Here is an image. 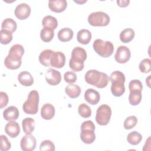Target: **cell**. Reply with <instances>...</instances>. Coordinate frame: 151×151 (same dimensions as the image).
Instances as JSON below:
<instances>
[{"label":"cell","instance_id":"6da1fadb","mask_svg":"<svg viewBox=\"0 0 151 151\" xmlns=\"http://www.w3.org/2000/svg\"><path fill=\"white\" fill-rule=\"evenodd\" d=\"M84 78L88 84L99 88L106 87L109 81V78L106 73L96 70H88L86 73Z\"/></svg>","mask_w":151,"mask_h":151},{"label":"cell","instance_id":"7a4b0ae2","mask_svg":"<svg viewBox=\"0 0 151 151\" xmlns=\"http://www.w3.org/2000/svg\"><path fill=\"white\" fill-rule=\"evenodd\" d=\"M86 58V50L80 47H75L72 50L71 57L69 61L70 68L76 72L81 71L84 68V62Z\"/></svg>","mask_w":151,"mask_h":151},{"label":"cell","instance_id":"3957f363","mask_svg":"<svg viewBox=\"0 0 151 151\" xmlns=\"http://www.w3.org/2000/svg\"><path fill=\"white\" fill-rule=\"evenodd\" d=\"M39 94L36 90H32L28 95L27 100L22 105V109L26 114H35L38 110Z\"/></svg>","mask_w":151,"mask_h":151},{"label":"cell","instance_id":"277c9868","mask_svg":"<svg viewBox=\"0 0 151 151\" xmlns=\"http://www.w3.org/2000/svg\"><path fill=\"white\" fill-rule=\"evenodd\" d=\"M93 47L94 50L102 57L107 58L112 55L114 51V46L112 42L109 41H103L101 39L96 40Z\"/></svg>","mask_w":151,"mask_h":151},{"label":"cell","instance_id":"5b68a950","mask_svg":"<svg viewBox=\"0 0 151 151\" xmlns=\"http://www.w3.org/2000/svg\"><path fill=\"white\" fill-rule=\"evenodd\" d=\"M110 17L105 12L97 11L92 12L88 17V22L93 27H104L110 22Z\"/></svg>","mask_w":151,"mask_h":151},{"label":"cell","instance_id":"8992f818","mask_svg":"<svg viewBox=\"0 0 151 151\" xmlns=\"http://www.w3.org/2000/svg\"><path fill=\"white\" fill-rule=\"evenodd\" d=\"M111 115V109L110 107L107 104H102L97 110L96 121L99 125H107L110 122Z\"/></svg>","mask_w":151,"mask_h":151},{"label":"cell","instance_id":"52a82bcc","mask_svg":"<svg viewBox=\"0 0 151 151\" xmlns=\"http://www.w3.org/2000/svg\"><path fill=\"white\" fill-rule=\"evenodd\" d=\"M131 53L129 48L124 45L119 46L114 55L115 60L120 64L127 63L130 58Z\"/></svg>","mask_w":151,"mask_h":151},{"label":"cell","instance_id":"ba28073f","mask_svg":"<svg viewBox=\"0 0 151 151\" xmlns=\"http://www.w3.org/2000/svg\"><path fill=\"white\" fill-rule=\"evenodd\" d=\"M21 58L22 57L9 52L4 60L5 66L10 70H16L21 65Z\"/></svg>","mask_w":151,"mask_h":151},{"label":"cell","instance_id":"9c48e42d","mask_svg":"<svg viewBox=\"0 0 151 151\" xmlns=\"http://www.w3.org/2000/svg\"><path fill=\"white\" fill-rule=\"evenodd\" d=\"M36 139L31 134H26L23 136L21 140L20 146L21 148L24 151H32L34 150L36 147Z\"/></svg>","mask_w":151,"mask_h":151},{"label":"cell","instance_id":"30bf717a","mask_svg":"<svg viewBox=\"0 0 151 151\" xmlns=\"http://www.w3.org/2000/svg\"><path fill=\"white\" fill-rule=\"evenodd\" d=\"M65 63V57L64 53L60 51H53L50 59V65L60 68L64 67Z\"/></svg>","mask_w":151,"mask_h":151},{"label":"cell","instance_id":"8fae6325","mask_svg":"<svg viewBox=\"0 0 151 151\" xmlns=\"http://www.w3.org/2000/svg\"><path fill=\"white\" fill-rule=\"evenodd\" d=\"M45 80L50 85L56 86L61 80L60 73L53 68H49L45 73Z\"/></svg>","mask_w":151,"mask_h":151},{"label":"cell","instance_id":"7c38bea8","mask_svg":"<svg viewBox=\"0 0 151 151\" xmlns=\"http://www.w3.org/2000/svg\"><path fill=\"white\" fill-rule=\"evenodd\" d=\"M31 14L30 6L25 3H21L18 5L14 11L15 17L21 20L27 19Z\"/></svg>","mask_w":151,"mask_h":151},{"label":"cell","instance_id":"4fadbf2b","mask_svg":"<svg viewBox=\"0 0 151 151\" xmlns=\"http://www.w3.org/2000/svg\"><path fill=\"white\" fill-rule=\"evenodd\" d=\"M67 6V2L65 0H50L48 7L51 11L54 12H61Z\"/></svg>","mask_w":151,"mask_h":151},{"label":"cell","instance_id":"5bb4252c","mask_svg":"<svg viewBox=\"0 0 151 151\" xmlns=\"http://www.w3.org/2000/svg\"><path fill=\"white\" fill-rule=\"evenodd\" d=\"M111 91L113 96L120 97L123 94L125 91L124 80H114L111 81Z\"/></svg>","mask_w":151,"mask_h":151},{"label":"cell","instance_id":"9a60e30c","mask_svg":"<svg viewBox=\"0 0 151 151\" xmlns=\"http://www.w3.org/2000/svg\"><path fill=\"white\" fill-rule=\"evenodd\" d=\"M84 99L87 102L92 105L97 104L100 99V96L98 91L93 88L87 89L84 93Z\"/></svg>","mask_w":151,"mask_h":151},{"label":"cell","instance_id":"2e32d148","mask_svg":"<svg viewBox=\"0 0 151 151\" xmlns=\"http://www.w3.org/2000/svg\"><path fill=\"white\" fill-rule=\"evenodd\" d=\"M3 117L8 122L15 121L19 117L18 109L15 106H11L4 110Z\"/></svg>","mask_w":151,"mask_h":151},{"label":"cell","instance_id":"e0dca14e","mask_svg":"<svg viewBox=\"0 0 151 151\" xmlns=\"http://www.w3.org/2000/svg\"><path fill=\"white\" fill-rule=\"evenodd\" d=\"M5 132L11 138L16 137L20 133L19 125L15 121L9 122L5 125Z\"/></svg>","mask_w":151,"mask_h":151},{"label":"cell","instance_id":"ac0fdd59","mask_svg":"<svg viewBox=\"0 0 151 151\" xmlns=\"http://www.w3.org/2000/svg\"><path fill=\"white\" fill-rule=\"evenodd\" d=\"M55 115V108L53 105L46 103L41 109V116L45 120H51Z\"/></svg>","mask_w":151,"mask_h":151},{"label":"cell","instance_id":"d6986e66","mask_svg":"<svg viewBox=\"0 0 151 151\" xmlns=\"http://www.w3.org/2000/svg\"><path fill=\"white\" fill-rule=\"evenodd\" d=\"M81 130L80 139L83 143L86 144H91L95 140L96 134L94 130L83 129Z\"/></svg>","mask_w":151,"mask_h":151},{"label":"cell","instance_id":"ffe728a7","mask_svg":"<svg viewBox=\"0 0 151 151\" xmlns=\"http://www.w3.org/2000/svg\"><path fill=\"white\" fill-rule=\"evenodd\" d=\"M18 80L24 86H31L34 83L32 75L28 71H22L18 76Z\"/></svg>","mask_w":151,"mask_h":151},{"label":"cell","instance_id":"44dd1931","mask_svg":"<svg viewBox=\"0 0 151 151\" xmlns=\"http://www.w3.org/2000/svg\"><path fill=\"white\" fill-rule=\"evenodd\" d=\"M91 39V33L86 29L80 30L77 35V40L80 44L86 45L88 44Z\"/></svg>","mask_w":151,"mask_h":151},{"label":"cell","instance_id":"7402d4cb","mask_svg":"<svg viewBox=\"0 0 151 151\" xmlns=\"http://www.w3.org/2000/svg\"><path fill=\"white\" fill-rule=\"evenodd\" d=\"M73 34V31L71 28H63L58 31L57 37L61 42H67L72 39Z\"/></svg>","mask_w":151,"mask_h":151},{"label":"cell","instance_id":"603a6c76","mask_svg":"<svg viewBox=\"0 0 151 151\" xmlns=\"http://www.w3.org/2000/svg\"><path fill=\"white\" fill-rule=\"evenodd\" d=\"M42 24L44 28L54 30L58 26V21L55 17L51 15H47L43 18Z\"/></svg>","mask_w":151,"mask_h":151},{"label":"cell","instance_id":"cb8c5ba5","mask_svg":"<svg viewBox=\"0 0 151 151\" xmlns=\"http://www.w3.org/2000/svg\"><path fill=\"white\" fill-rule=\"evenodd\" d=\"M22 126L26 134H31L35 129V121L32 118L27 117L22 121Z\"/></svg>","mask_w":151,"mask_h":151},{"label":"cell","instance_id":"d4e9b609","mask_svg":"<svg viewBox=\"0 0 151 151\" xmlns=\"http://www.w3.org/2000/svg\"><path fill=\"white\" fill-rule=\"evenodd\" d=\"M53 51L49 49L42 51L39 55L40 63L45 67L50 66V59Z\"/></svg>","mask_w":151,"mask_h":151},{"label":"cell","instance_id":"484cf974","mask_svg":"<svg viewBox=\"0 0 151 151\" xmlns=\"http://www.w3.org/2000/svg\"><path fill=\"white\" fill-rule=\"evenodd\" d=\"M65 92L70 98L75 99L80 96L81 88L78 85L70 84V85L66 86Z\"/></svg>","mask_w":151,"mask_h":151},{"label":"cell","instance_id":"4316f807","mask_svg":"<svg viewBox=\"0 0 151 151\" xmlns=\"http://www.w3.org/2000/svg\"><path fill=\"white\" fill-rule=\"evenodd\" d=\"M135 35L133 29L128 28L123 29L120 34V40L123 43H128L130 42L134 38Z\"/></svg>","mask_w":151,"mask_h":151},{"label":"cell","instance_id":"83f0119b","mask_svg":"<svg viewBox=\"0 0 151 151\" xmlns=\"http://www.w3.org/2000/svg\"><path fill=\"white\" fill-rule=\"evenodd\" d=\"M17 23L12 18H8L5 19L1 25V28L14 32L17 29Z\"/></svg>","mask_w":151,"mask_h":151},{"label":"cell","instance_id":"f1b7e54d","mask_svg":"<svg viewBox=\"0 0 151 151\" xmlns=\"http://www.w3.org/2000/svg\"><path fill=\"white\" fill-rule=\"evenodd\" d=\"M142 140V136L136 131H133L128 134L127 136V142L132 145H138Z\"/></svg>","mask_w":151,"mask_h":151},{"label":"cell","instance_id":"f546056e","mask_svg":"<svg viewBox=\"0 0 151 151\" xmlns=\"http://www.w3.org/2000/svg\"><path fill=\"white\" fill-rule=\"evenodd\" d=\"M142 100V91H131L129 96V101L131 105H138Z\"/></svg>","mask_w":151,"mask_h":151},{"label":"cell","instance_id":"4dcf8cb0","mask_svg":"<svg viewBox=\"0 0 151 151\" xmlns=\"http://www.w3.org/2000/svg\"><path fill=\"white\" fill-rule=\"evenodd\" d=\"M54 36V30L43 28L40 32V38L41 39L45 42H48L51 41Z\"/></svg>","mask_w":151,"mask_h":151},{"label":"cell","instance_id":"1f68e13d","mask_svg":"<svg viewBox=\"0 0 151 151\" xmlns=\"http://www.w3.org/2000/svg\"><path fill=\"white\" fill-rule=\"evenodd\" d=\"M0 35V41L2 44H8L12 40V32L9 31L1 29Z\"/></svg>","mask_w":151,"mask_h":151},{"label":"cell","instance_id":"d6a6232c","mask_svg":"<svg viewBox=\"0 0 151 151\" xmlns=\"http://www.w3.org/2000/svg\"><path fill=\"white\" fill-rule=\"evenodd\" d=\"M78 114L83 118H88L91 115V108L85 103H81L78 108Z\"/></svg>","mask_w":151,"mask_h":151},{"label":"cell","instance_id":"836d02e7","mask_svg":"<svg viewBox=\"0 0 151 151\" xmlns=\"http://www.w3.org/2000/svg\"><path fill=\"white\" fill-rule=\"evenodd\" d=\"M139 70L143 73H148L151 70V60L149 58L142 60L139 65Z\"/></svg>","mask_w":151,"mask_h":151},{"label":"cell","instance_id":"e575fe53","mask_svg":"<svg viewBox=\"0 0 151 151\" xmlns=\"http://www.w3.org/2000/svg\"><path fill=\"white\" fill-rule=\"evenodd\" d=\"M137 123V119L135 116H130L127 117L124 122V127L126 130L133 128Z\"/></svg>","mask_w":151,"mask_h":151},{"label":"cell","instance_id":"d590c367","mask_svg":"<svg viewBox=\"0 0 151 151\" xmlns=\"http://www.w3.org/2000/svg\"><path fill=\"white\" fill-rule=\"evenodd\" d=\"M40 150L41 151L44 150H55V145L50 140H45L42 141L40 146Z\"/></svg>","mask_w":151,"mask_h":151},{"label":"cell","instance_id":"8d00e7d4","mask_svg":"<svg viewBox=\"0 0 151 151\" xmlns=\"http://www.w3.org/2000/svg\"><path fill=\"white\" fill-rule=\"evenodd\" d=\"M129 88L131 91H142L143 85L141 81L139 80H133L130 81L129 84Z\"/></svg>","mask_w":151,"mask_h":151},{"label":"cell","instance_id":"74e56055","mask_svg":"<svg viewBox=\"0 0 151 151\" xmlns=\"http://www.w3.org/2000/svg\"><path fill=\"white\" fill-rule=\"evenodd\" d=\"M1 146L0 149L1 151L8 150L11 147V144L9 142L8 138L5 135H1Z\"/></svg>","mask_w":151,"mask_h":151},{"label":"cell","instance_id":"f35d334b","mask_svg":"<svg viewBox=\"0 0 151 151\" xmlns=\"http://www.w3.org/2000/svg\"><path fill=\"white\" fill-rule=\"evenodd\" d=\"M9 52L22 57L24 53V49L22 45L20 44H15L11 47Z\"/></svg>","mask_w":151,"mask_h":151},{"label":"cell","instance_id":"ab89813d","mask_svg":"<svg viewBox=\"0 0 151 151\" xmlns=\"http://www.w3.org/2000/svg\"><path fill=\"white\" fill-rule=\"evenodd\" d=\"M64 78L65 82L72 84L76 81L77 80V75L76 73L72 71H67L64 74Z\"/></svg>","mask_w":151,"mask_h":151},{"label":"cell","instance_id":"60d3db41","mask_svg":"<svg viewBox=\"0 0 151 151\" xmlns=\"http://www.w3.org/2000/svg\"><path fill=\"white\" fill-rule=\"evenodd\" d=\"M0 108L2 109L5 106H6L8 103V96L7 94L5 92L1 91L0 92Z\"/></svg>","mask_w":151,"mask_h":151},{"label":"cell","instance_id":"b9f144b4","mask_svg":"<svg viewBox=\"0 0 151 151\" xmlns=\"http://www.w3.org/2000/svg\"><path fill=\"white\" fill-rule=\"evenodd\" d=\"M83 129H92L95 130V125L91 120H87L84 122L81 125V130Z\"/></svg>","mask_w":151,"mask_h":151},{"label":"cell","instance_id":"7bdbcfd3","mask_svg":"<svg viewBox=\"0 0 151 151\" xmlns=\"http://www.w3.org/2000/svg\"><path fill=\"white\" fill-rule=\"evenodd\" d=\"M130 1L129 0H118L117 1V5L120 7H126L129 5Z\"/></svg>","mask_w":151,"mask_h":151}]
</instances>
